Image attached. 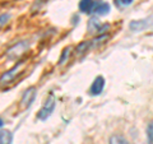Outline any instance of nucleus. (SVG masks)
<instances>
[{
  "label": "nucleus",
  "instance_id": "nucleus-6",
  "mask_svg": "<svg viewBox=\"0 0 153 144\" xmlns=\"http://www.w3.org/2000/svg\"><path fill=\"white\" fill-rule=\"evenodd\" d=\"M12 139H13V135H12L10 131L1 130V133H0V143L1 144H10Z\"/></svg>",
  "mask_w": 153,
  "mask_h": 144
},
{
  "label": "nucleus",
  "instance_id": "nucleus-10",
  "mask_svg": "<svg viewBox=\"0 0 153 144\" xmlns=\"http://www.w3.org/2000/svg\"><path fill=\"white\" fill-rule=\"evenodd\" d=\"M116 3H119L120 5H130V4L133 3V0H116Z\"/></svg>",
  "mask_w": 153,
  "mask_h": 144
},
{
  "label": "nucleus",
  "instance_id": "nucleus-8",
  "mask_svg": "<svg viewBox=\"0 0 153 144\" xmlns=\"http://www.w3.org/2000/svg\"><path fill=\"white\" fill-rule=\"evenodd\" d=\"M110 144H130V143L121 135H112L110 138Z\"/></svg>",
  "mask_w": 153,
  "mask_h": 144
},
{
  "label": "nucleus",
  "instance_id": "nucleus-3",
  "mask_svg": "<svg viewBox=\"0 0 153 144\" xmlns=\"http://www.w3.org/2000/svg\"><path fill=\"white\" fill-rule=\"evenodd\" d=\"M105 87V79L102 78V76H97V78L94 79V82L92 83V87H91L89 92L92 96H97L102 92V89Z\"/></svg>",
  "mask_w": 153,
  "mask_h": 144
},
{
  "label": "nucleus",
  "instance_id": "nucleus-9",
  "mask_svg": "<svg viewBox=\"0 0 153 144\" xmlns=\"http://www.w3.org/2000/svg\"><path fill=\"white\" fill-rule=\"evenodd\" d=\"M147 137H148L149 143L153 144V120L149 122V125H148V128H147Z\"/></svg>",
  "mask_w": 153,
  "mask_h": 144
},
{
  "label": "nucleus",
  "instance_id": "nucleus-2",
  "mask_svg": "<svg viewBox=\"0 0 153 144\" xmlns=\"http://www.w3.org/2000/svg\"><path fill=\"white\" fill-rule=\"evenodd\" d=\"M35 97H36V89L31 87V88H28L25 94H23V97H22V107H28L30 105L35 101Z\"/></svg>",
  "mask_w": 153,
  "mask_h": 144
},
{
  "label": "nucleus",
  "instance_id": "nucleus-7",
  "mask_svg": "<svg viewBox=\"0 0 153 144\" xmlns=\"http://www.w3.org/2000/svg\"><path fill=\"white\" fill-rule=\"evenodd\" d=\"M147 19H144V21H138V22H133L130 24V28L133 31H142L143 28L148 27V22H146Z\"/></svg>",
  "mask_w": 153,
  "mask_h": 144
},
{
  "label": "nucleus",
  "instance_id": "nucleus-1",
  "mask_svg": "<svg viewBox=\"0 0 153 144\" xmlns=\"http://www.w3.org/2000/svg\"><path fill=\"white\" fill-rule=\"evenodd\" d=\"M54 107H55V98L52 94H50V97L46 99L44 107H42L40 110V112H38V117L41 120H45L46 117H49L51 115V112L54 111Z\"/></svg>",
  "mask_w": 153,
  "mask_h": 144
},
{
  "label": "nucleus",
  "instance_id": "nucleus-5",
  "mask_svg": "<svg viewBox=\"0 0 153 144\" xmlns=\"http://www.w3.org/2000/svg\"><path fill=\"white\" fill-rule=\"evenodd\" d=\"M94 0H80L79 3V9L83 13H91L94 9Z\"/></svg>",
  "mask_w": 153,
  "mask_h": 144
},
{
  "label": "nucleus",
  "instance_id": "nucleus-4",
  "mask_svg": "<svg viewBox=\"0 0 153 144\" xmlns=\"http://www.w3.org/2000/svg\"><path fill=\"white\" fill-rule=\"evenodd\" d=\"M110 10V5L107 3H105L102 1V0H100V1L96 3V5H94V9H93V12L96 14H98V16H103V14H107Z\"/></svg>",
  "mask_w": 153,
  "mask_h": 144
}]
</instances>
